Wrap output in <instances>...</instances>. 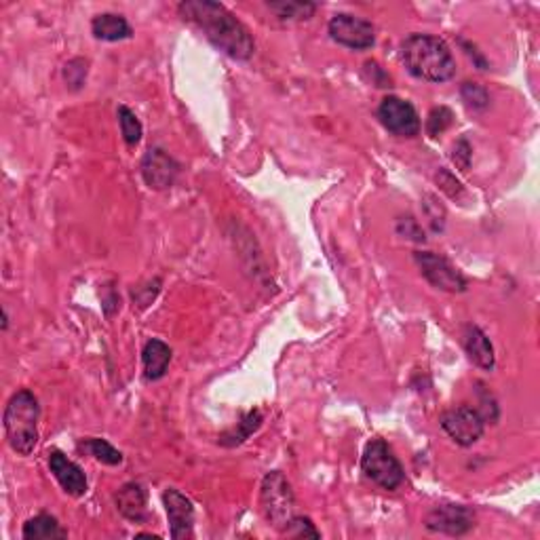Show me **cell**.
<instances>
[{
    "label": "cell",
    "instance_id": "obj_1",
    "mask_svg": "<svg viewBox=\"0 0 540 540\" xmlns=\"http://www.w3.org/2000/svg\"><path fill=\"white\" fill-rule=\"evenodd\" d=\"M178 13L201 30L205 39L224 56L247 62L256 53V42H253L250 30L243 26L224 4L211 3V0H184L178 4Z\"/></svg>",
    "mask_w": 540,
    "mask_h": 540
},
{
    "label": "cell",
    "instance_id": "obj_2",
    "mask_svg": "<svg viewBox=\"0 0 540 540\" xmlns=\"http://www.w3.org/2000/svg\"><path fill=\"white\" fill-rule=\"evenodd\" d=\"M399 56L412 76L427 83H447L456 76V59L450 45L433 34H410L399 47Z\"/></svg>",
    "mask_w": 540,
    "mask_h": 540
},
{
    "label": "cell",
    "instance_id": "obj_3",
    "mask_svg": "<svg viewBox=\"0 0 540 540\" xmlns=\"http://www.w3.org/2000/svg\"><path fill=\"white\" fill-rule=\"evenodd\" d=\"M39 420H40V405L32 391L22 388L13 397L9 399L4 408V435L11 450L20 456H30L39 444Z\"/></svg>",
    "mask_w": 540,
    "mask_h": 540
},
{
    "label": "cell",
    "instance_id": "obj_4",
    "mask_svg": "<svg viewBox=\"0 0 540 540\" xmlns=\"http://www.w3.org/2000/svg\"><path fill=\"white\" fill-rule=\"evenodd\" d=\"M361 471L382 490H397L405 482V471L385 439H372L361 456Z\"/></svg>",
    "mask_w": 540,
    "mask_h": 540
},
{
    "label": "cell",
    "instance_id": "obj_5",
    "mask_svg": "<svg viewBox=\"0 0 540 540\" xmlns=\"http://www.w3.org/2000/svg\"><path fill=\"white\" fill-rule=\"evenodd\" d=\"M260 505L269 524L277 530H283L288 521L294 518L296 496L291 490V483L281 471H272L262 479V488H260Z\"/></svg>",
    "mask_w": 540,
    "mask_h": 540
},
{
    "label": "cell",
    "instance_id": "obj_6",
    "mask_svg": "<svg viewBox=\"0 0 540 540\" xmlns=\"http://www.w3.org/2000/svg\"><path fill=\"white\" fill-rule=\"evenodd\" d=\"M327 32L338 45L353 49V51H366L376 45V28L372 22L350 13H336L327 23Z\"/></svg>",
    "mask_w": 540,
    "mask_h": 540
},
{
    "label": "cell",
    "instance_id": "obj_7",
    "mask_svg": "<svg viewBox=\"0 0 540 540\" xmlns=\"http://www.w3.org/2000/svg\"><path fill=\"white\" fill-rule=\"evenodd\" d=\"M414 260L422 277L433 288L447 291V294H463V291H466V279L447 258L433 252H416Z\"/></svg>",
    "mask_w": 540,
    "mask_h": 540
},
{
    "label": "cell",
    "instance_id": "obj_8",
    "mask_svg": "<svg viewBox=\"0 0 540 540\" xmlns=\"http://www.w3.org/2000/svg\"><path fill=\"white\" fill-rule=\"evenodd\" d=\"M378 119L382 127L397 137H416L422 129L416 108L397 95H386L380 102Z\"/></svg>",
    "mask_w": 540,
    "mask_h": 540
},
{
    "label": "cell",
    "instance_id": "obj_9",
    "mask_svg": "<svg viewBox=\"0 0 540 540\" xmlns=\"http://www.w3.org/2000/svg\"><path fill=\"white\" fill-rule=\"evenodd\" d=\"M439 424L460 447H471L473 444H477L485 430L483 416L471 405H458V408L447 410L439 418Z\"/></svg>",
    "mask_w": 540,
    "mask_h": 540
},
{
    "label": "cell",
    "instance_id": "obj_10",
    "mask_svg": "<svg viewBox=\"0 0 540 540\" xmlns=\"http://www.w3.org/2000/svg\"><path fill=\"white\" fill-rule=\"evenodd\" d=\"M424 524L430 532L463 536L475 527V513L465 505H437L427 513Z\"/></svg>",
    "mask_w": 540,
    "mask_h": 540
},
{
    "label": "cell",
    "instance_id": "obj_11",
    "mask_svg": "<svg viewBox=\"0 0 540 540\" xmlns=\"http://www.w3.org/2000/svg\"><path fill=\"white\" fill-rule=\"evenodd\" d=\"M139 172L146 186L153 190H167L180 175V163L163 148H150L139 163Z\"/></svg>",
    "mask_w": 540,
    "mask_h": 540
},
{
    "label": "cell",
    "instance_id": "obj_12",
    "mask_svg": "<svg viewBox=\"0 0 540 540\" xmlns=\"http://www.w3.org/2000/svg\"><path fill=\"white\" fill-rule=\"evenodd\" d=\"M163 505H165L169 519V534L173 540L192 538L194 530V507L192 500L186 499L180 490L167 488L163 492Z\"/></svg>",
    "mask_w": 540,
    "mask_h": 540
},
{
    "label": "cell",
    "instance_id": "obj_13",
    "mask_svg": "<svg viewBox=\"0 0 540 540\" xmlns=\"http://www.w3.org/2000/svg\"><path fill=\"white\" fill-rule=\"evenodd\" d=\"M49 469H51L53 477L58 479V483L62 485V490L68 496L81 499L87 492V475L76 463L66 456L64 452L51 450L49 452Z\"/></svg>",
    "mask_w": 540,
    "mask_h": 540
},
{
    "label": "cell",
    "instance_id": "obj_14",
    "mask_svg": "<svg viewBox=\"0 0 540 540\" xmlns=\"http://www.w3.org/2000/svg\"><path fill=\"white\" fill-rule=\"evenodd\" d=\"M119 513L133 524H144L148 519V492L142 483L129 482L114 496Z\"/></svg>",
    "mask_w": 540,
    "mask_h": 540
},
{
    "label": "cell",
    "instance_id": "obj_15",
    "mask_svg": "<svg viewBox=\"0 0 540 540\" xmlns=\"http://www.w3.org/2000/svg\"><path fill=\"white\" fill-rule=\"evenodd\" d=\"M463 347L469 359L475 363L477 367L485 369V372H492L496 367V355L494 347L490 342V338L485 336V332L477 325H466L463 332Z\"/></svg>",
    "mask_w": 540,
    "mask_h": 540
},
{
    "label": "cell",
    "instance_id": "obj_16",
    "mask_svg": "<svg viewBox=\"0 0 540 540\" xmlns=\"http://www.w3.org/2000/svg\"><path fill=\"white\" fill-rule=\"evenodd\" d=\"M172 349H169V344L163 342V340H148V342L144 344L142 350V366H144V378L150 382L161 380L163 376L167 374L169 363H172Z\"/></svg>",
    "mask_w": 540,
    "mask_h": 540
},
{
    "label": "cell",
    "instance_id": "obj_17",
    "mask_svg": "<svg viewBox=\"0 0 540 540\" xmlns=\"http://www.w3.org/2000/svg\"><path fill=\"white\" fill-rule=\"evenodd\" d=\"M91 32H93L97 40H104V42H119V40L131 39L133 36L129 22L119 13L95 15L93 22H91Z\"/></svg>",
    "mask_w": 540,
    "mask_h": 540
},
{
    "label": "cell",
    "instance_id": "obj_18",
    "mask_svg": "<svg viewBox=\"0 0 540 540\" xmlns=\"http://www.w3.org/2000/svg\"><path fill=\"white\" fill-rule=\"evenodd\" d=\"M23 538L26 540H56V538H68V532L64 530L58 518L49 513H39L32 519H28L23 524Z\"/></svg>",
    "mask_w": 540,
    "mask_h": 540
},
{
    "label": "cell",
    "instance_id": "obj_19",
    "mask_svg": "<svg viewBox=\"0 0 540 540\" xmlns=\"http://www.w3.org/2000/svg\"><path fill=\"white\" fill-rule=\"evenodd\" d=\"M266 7L283 22H305L317 13V4L302 3V0H277V3H266Z\"/></svg>",
    "mask_w": 540,
    "mask_h": 540
},
{
    "label": "cell",
    "instance_id": "obj_20",
    "mask_svg": "<svg viewBox=\"0 0 540 540\" xmlns=\"http://www.w3.org/2000/svg\"><path fill=\"white\" fill-rule=\"evenodd\" d=\"M262 412L260 410H252L247 412L245 416H243L241 422H236L235 430H230V433H226L222 437V444L224 446H239L243 444V441L247 439L252 433H256V430L260 429V424H262Z\"/></svg>",
    "mask_w": 540,
    "mask_h": 540
},
{
    "label": "cell",
    "instance_id": "obj_21",
    "mask_svg": "<svg viewBox=\"0 0 540 540\" xmlns=\"http://www.w3.org/2000/svg\"><path fill=\"white\" fill-rule=\"evenodd\" d=\"M83 447H87L91 456L95 460H100V463L117 466L123 463V454H120L117 447H114L111 441L100 439V437H89V439L83 441Z\"/></svg>",
    "mask_w": 540,
    "mask_h": 540
},
{
    "label": "cell",
    "instance_id": "obj_22",
    "mask_svg": "<svg viewBox=\"0 0 540 540\" xmlns=\"http://www.w3.org/2000/svg\"><path fill=\"white\" fill-rule=\"evenodd\" d=\"M119 123H120V133H123V139L127 146H137L139 139L144 136V127L139 123V119L136 117V112L129 111L127 106H119Z\"/></svg>",
    "mask_w": 540,
    "mask_h": 540
},
{
    "label": "cell",
    "instance_id": "obj_23",
    "mask_svg": "<svg viewBox=\"0 0 540 540\" xmlns=\"http://www.w3.org/2000/svg\"><path fill=\"white\" fill-rule=\"evenodd\" d=\"M452 123H454V112L450 111V108H446V106L433 108L427 119V133L430 137H439L441 133L450 129Z\"/></svg>",
    "mask_w": 540,
    "mask_h": 540
},
{
    "label": "cell",
    "instance_id": "obj_24",
    "mask_svg": "<svg viewBox=\"0 0 540 540\" xmlns=\"http://www.w3.org/2000/svg\"><path fill=\"white\" fill-rule=\"evenodd\" d=\"M460 93H463L465 104L473 111H485L490 106V93L479 83H465Z\"/></svg>",
    "mask_w": 540,
    "mask_h": 540
},
{
    "label": "cell",
    "instance_id": "obj_25",
    "mask_svg": "<svg viewBox=\"0 0 540 540\" xmlns=\"http://www.w3.org/2000/svg\"><path fill=\"white\" fill-rule=\"evenodd\" d=\"M281 532L289 538H321V534L317 527H314L313 521L308 518H298V515H294Z\"/></svg>",
    "mask_w": 540,
    "mask_h": 540
},
{
    "label": "cell",
    "instance_id": "obj_26",
    "mask_svg": "<svg viewBox=\"0 0 540 540\" xmlns=\"http://www.w3.org/2000/svg\"><path fill=\"white\" fill-rule=\"evenodd\" d=\"M87 66H89L87 59H81V58L72 59V62L66 64L64 78H66V83H68L70 89L78 91L83 87L84 81H87V72H89Z\"/></svg>",
    "mask_w": 540,
    "mask_h": 540
},
{
    "label": "cell",
    "instance_id": "obj_27",
    "mask_svg": "<svg viewBox=\"0 0 540 540\" xmlns=\"http://www.w3.org/2000/svg\"><path fill=\"white\" fill-rule=\"evenodd\" d=\"M437 184L441 186V190L450 194L452 199L460 197V192H463V188H460V181L454 178L450 172H446V169H441V172L437 173Z\"/></svg>",
    "mask_w": 540,
    "mask_h": 540
},
{
    "label": "cell",
    "instance_id": "obj_28",
    "mask_svg": "<svg viewBox=\"0 0 540 540\" xmlns=\"http://www.w3.org/2000/svg\"><path fill=\"white\" fill-rule=\"evenodd\" d=\"M397 233L408 236V239L412 241H424V233L420 230V226H418L414 217H403V220H399L397 224Z\"/></svg>",
    "mask_w": 540,
    "mask_h": 540
},
{
    "label": "cell",
    "instance_id": "obj_29",
    "mask_svg": "<svg viewBox=\"0 0 540 540\" xmlns=\"http://www.w3.org/2000/svg\"><path fill=\"white\" fill-rule=\"evenodd\" d=\"M454 161L460 169H469L471 165V146L466 139H458L456 146H454Z\"/></svg>",
    "mask_w": 540,
    "mask_h": 540
},
{
    "label": "cell",
    "instance_id": "obj_30",
    "mask_svg": "<svg viewBox=\"0 0 540 540\" xmlns=\"http://www.w3.org/2000/svg\"><path fill=\"white\" fill-rule=\"evenodd\" d=\"M366 68H367V72H374V75H376V76H386V75H385V72H382V70H380V66H378V64H376V62H367V64H366ZM388 81H391V78H385V81H378V78H374L376 87H386V84H388Z\"/></svg>",
    "mask_w": 540,
    "mask_h": 540
},
{
    "label": "cell",
    "instance_id": "obj_31",
    "mask_svg": "<svg viewBox=\"0 0 540 540\" xmlns=\"http://www.w3.org/2000/svg\"><path fill=\"white\" fill-rule=\"evenodd\" d=\"M9 330V314H7V308H3V332Z\"/></svg>",
    "mask_w": 540,
    "mask_h": 540
}]
</instances>
